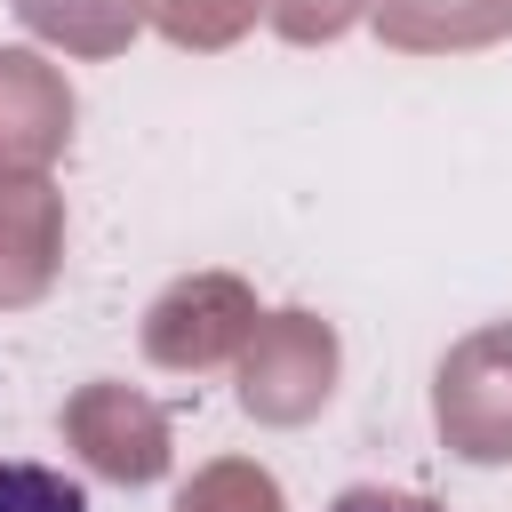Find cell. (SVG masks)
I'll return each instance as SVG.
<instances>
[{"mask_svg":"<svg viewBox=\"0 0 512 512\" xmlns=\"http://www.w3.org/2000/svg\"><path fill=\"white\" fill-rule=\"evenodd\" d=\"M0 512H88V488L56 464L0 456Z\"/></svg>","mask_w":512,"mask_h":512,"instance_id":"6da1fadb","label":"cell"},{"mask_svg":"<svg viewBox=\"0 0 512 512\" xmlns=\"http://www.w3.org/2000/svg\"><path fill=\"white\" fill-rule=\"evenodd\" d=\"M328 512H440L432 496H408V488H344Z\"/></svg>","mask_w":512,"mask_h":512,"instance_id":"7a4b0ae2","label":"cell"}]
</instances>
